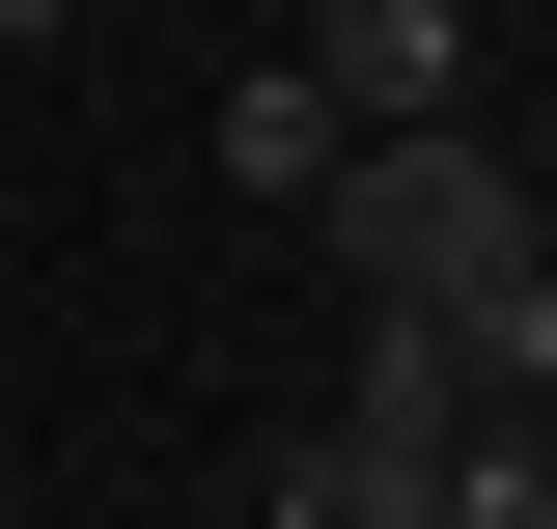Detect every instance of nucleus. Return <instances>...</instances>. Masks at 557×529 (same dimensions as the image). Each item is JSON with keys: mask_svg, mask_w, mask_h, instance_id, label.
<instances>
[{"mask_svg": "<svg viewBox=\"0 0 557 529\" xmlns=\"http://www.w3.org/2000/svg\"><path fill=\"white\" fill-rule=\"evenodd\" d=\"M307 84L335 112H474V0H307Z\"/></svg>", "mask_w": 557, "mask_h": 529, "instance_id": "obj_3", "label": "nucleus"}, {"mask_svg": "<svg viewBox=\"0 0 557 529\" xmlns=\"http://www.w3.org/2000/svg\"><path fill=\"white\" fill-rule=\"evenodd\" d=\"M307 223H335V279H362L391 334H446V362H474L502 418H557V196L502 168L474 112H362Z\"/></svg>", "mask_w": 557, "mask_h": 529, "instance_id": "obj_1", "label": "nucleus"}, {"mask_svg": "<svg viewBox=\"0 0 557 529\" xmlns=\"http://www.w3.org/2000/svg\"><path fill=\"white\" fill-rule=\"evenodd\" d=\"M57 28H84V0H0V57H57Z\"/></svg>", "mask_w": 557, "mask_h": 529, "instance_id": "obj_6", "label": "nucleus"}, {"mask_svg": "<svg viewBox=\"0 0 557 529\" xmlns=\"http://www.w3.org/2000/svg\"><path fill=\"white\" fill-rule=\"evenodd\" d=\"M446 529H557V418H502V391L446 418Z\"/></svg>", "mask_w": 557, "mask_h": 529, "instance_id": "obj_5", "label": "nucleus"}, {"mask_svg": "<svg viewBox=\"0 0 557 529\" xmlns=\"http://www.w3.org/2000/svg\"><path fill=\"white\" fill-rule=\"evenodd\" d=\"M335 84H307V57H251V84H223V196H335Z\"/></svg>", "mask_w": 557, "mask_h": 529, "instance_id": "obj_4", "label": "nucleus"}, {"mask_svg": "<svg viewBox=\"0 0 557 529\" xmlns=\"http://www.w3.org/2000/svg\"><path fill=\"white\" fill-rule=\"evenodd\" d=\"M446 418H474V391H446ZM446 418H391V391H335V418H278L251 529H446Z\"/></svg>", "mask_w": 557, "mask_h": 529, "instance_id": "obj_2", "label": "nucleus"}]
</instances>
